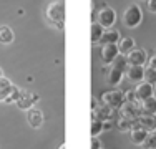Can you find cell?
Wrapping results in <instances>:
<instances>
[{
  "mask_svg": "<svg viewBox=\"0 0 156 149\" xmlns=\"http://www.w3.org/2000/svg\"><path fill=\"white\" fill-rule=\"evenodd\" d=\"M45 18L48 23L55 25L58 30L65 28V18H66V9L63 0H53L45 9Z\"/></svg>",
  "mask_w": 156,
  "mask_h": 149,
  "instance_id": "1",
  "label": "cell"
},
{
  "mask_svg": "<svg viewBox=\"0 0 156 149\" xmlns=\"http://www.w3.org/2000/svg\"><path fill=\"white\" fill-rule=\"evenodd\" d=\"M143 22V10L140 5L131 3L123 13V23L126 28H138Z\"/></svg>",
  "mask_w": 156,
  "mask_h": 149,
  "instance_id": "2",
  "label": "cell"
},
{
  "mask_svg": "<svg viewBox=\"0 0 156 149\" xmlns=\"http://www.w3.org/2000/svg\"><path fill=\"white\" fill-rule=\"evenodd\" d=\"M101 103L106 104V106H110L111 109H120V108L126 103L125 91H121V89H110V91H105L101 95Z\"/></svg>",
  "mask_w": 156,
  "mask_h": 149,
  "instance_id": "3",
  "label": "cell"
},
{
  "mask_svg": "<svg viewBox=\"0 0 156 149\" xmlns=\"http://www.w3.org/2000/svg\"><path fill=\"white\" fill-rule=\"evenodd\" d=\"M40 101V96L35 95L33 91H28V89H22L20 98L17 99V106L18 109L22 111H28L30 108H33V104Z\"/></svg>",
  "mask_w": 156,
  "mask_h": 149,
  "instance_id": "4",
  "label": "cell"
},
{
  "mask_svg": "<svg viewBox=\"0 0 156 149\" xmlns=\"http://www.w3.org/2000/svg\"><path fill=\"white\" fill-rule=\"evenodd\" d=\"M115 22H116V12L111 7L105 5L101 10L98 12V23L103 28H113Z\"/></svg>",
  "mask_w": 156,
  "mask_h": 149,
  "instance_id": "5",
  "label": "cell"
},
{
  "mask_svg": "<svg viewBox=\"0 0 156 149\" xmlns=\"http://www.w3.org/2000/svg\"><path fill=\"white\" fill-rule=\"evenodd\" d=\"M126 60H128V65H136V66H144L148 63V51L141 50V48H135L131 50L128 55H126Z\"/></svg>",
  "mask_w": 156,
  "mask_h": 149,
  "instance_id": "6",
  "label": "cell"
},
{
  "mask_svg": "<svg viewBox=\"0 0 156 149\" xmlns=\"http://www.w3.org/2000/svg\"><path fill=\"white\" fill-rule=\"evenodd\" d=\"M135 95H136V99L141 103L148 98H153L154 96V85L148 83V81H141L138 83V86L135 88Z\"/></svg>",
  "mask_w": 156,
  "mask_h": 149,
  "instance_id": "7",
  "label": "cell"
},
{
  "mask_svg": "<svg viewBox=\"0 0 156 149\" xmlns=\"http://www.w3.org/2000/svg\"><path fill=\"white\" fill-rule=\"evenodd\" d=\"M120 113L123 118H128V119H138L141 116V108H140V103H129L126 101L123 106L120 108Z\"/></svg>",
  "mask_w": 156,
  "mask_h": 149,
  "instance_id": "8",
  "label": "cell"
},
{
  "mask_svg": "<svg viewBox=\"0 0 156 149\" xmlns=\"http://www.w3.org/2000/svg\"><path fill=\"white\" fill-rule=\"evenodd\" d=\"M118 55H120L118 45H101V60L105 65H111Z\"/></svg>",
  "mask_w": 156,
  "mask_h": 149,
  "instance_id": "9",
  "label": "cell"
},
{
  "mask_svg": "<svg viewBox=\"0 0 156 149\" xmlns=\"http://www.w3.org/2000/svg\"><path fill=\"white\" fill-rule=\"evenodd\" d=\"M125 74H126V78H128L131 83H141V81L144 80V66L128 65Z\"/></svg>",
  "mask_w": 156,
  "mask_h": 149,
  "instance_id": "10",
  "label": "cell"
},
{
  "mask_svg": "<svg viewBox=\"0 0 156 149\" xmlns=\"http://www.w3.org/2000/svg\"><path fill=\"white\" fill-rule=\"evenodd\" d=\"M27 121H28V124H30L33 129L42 128V124H43L42 109H38V108H30V109L27 111Z\"/></svg>",
  "mask_w": 156,
  "mask_h": 149,
  "instance_id": "11",
  "label": "cell"
},
{
  "mask_svg": "<svg viewBox=\"0 0 156 149\" xmlns=\"http://www.w3.org/2000/svg\"><path fill=\"white\" fill-rule=\"evenodd\" d=\"M120 40H121L120 30H116V28H105L100 43H101V45H118Z\"/></svg>",
  "mask_w": 156,
  "mask_h": 149,
  "instance_id": "12",
  "label": "cell"
},
{
  "mask_svg": "<svg viewBox=\"0 0 156 149\" xmlns=\"http://www.w3.org/2000/svg\"><path fill=\"white\" fill-rule=\"evenodd\" d=\"M140 128L146 129L148 133H154L156 131V114H141L136 119Z\"/></svg>",
  "mask_w": 156,
  "mask_h": 149,
  "instance_id": "13",
  "label": "cell"
},
{
  "mask_svg": "<svg viewBox=\"0 0 156 149\" xmlns=\"http://www.w3.org/2000/svg\"><path fill=\"white\" fill-rule=\"evenodd\" d=\"M111 114H113V109L106 104H100L95 111H91V119H100V121H108L111 119Z\"/></svg>",
  "mask_w": 156,
  "mask_h": 149,
  "instance_id": "14",
  "label": "cell"
},
{
  "mask_svg": "<svg viewBox=\"0 0 156 149\" xmlns=\"http://www.w3.org/2000/svg\"><path fill=\"white\" fill-rule=\"evenodd\" d=\"M129 133H131V143H133V144H136V146H141V144H144L146 137L150 136V133H148L146 129L140 128V126L133 128Z\"/></svg>",
  "mask_w": 156,
  "mask_h": 149,
  "instance_id": "15",
  "label": "cell"
},
{
  "mask_svg": "<svg viewBox=\"0 0 156 149\" xmlns=\"http://www.w3.org/2000/svg\"><path fill=\"white\" fill-rule=\"evenodd\" d=\"M15 40V33L9 25H0V43L2 45H10Z\"/></svg>",
  "mask_w": 156,
  "mask_h": 149,
  "instance_id": "16",
  "label": "cell"
},
{
  "mask_svg": "<svg viewBox=\"0 0 156 149\" xmlns=\"http://www.w3.org/2000/svg\"><path fill=\"white\" fill-rule=\"evenodd\" d=\"M136 48V43H135V38H129V36H125L118 42V50H120L121 55H128L131 50Z\"/></svg>",
  "mask_w": 156,
  "mask_h": 149,
  "instance_id": "17",
  "label": "cell"
},
{
  "mask_svg": "<svg viewBox=\"0 0 156 149\" xmlns=\"http://www.w3.org/2000/svg\"><path fill=\"white\" fill-rule=\"evenodd\" d=\"M12 88H13V83L9 80V78H5V76L0 78V101H2V103L9 98Z\"/></svg>",
  "mask_w": 156,
  "mask_h": 149,
  "instance_id": "18",
  "label": "cell"
},
{
  "mask_svg": "<svg viewBox=\"0 0 156 149\" xmlns=\"http://www.w3.org/2000/svg\"><path fill=\"white\" fill-rule=\"evenodd\" d=\"M141 114H156V98H148L140 103Z\"/></svg>",
  "mask_w": 156,
  "mask_h": 149,
  "instance_id": "19",
  "label": "cell"
},
{
  "mask_svg": "<svg viewBox=\"0 0 156 149\" xmlns=\"http://www.w3.org/2000/svg\"><path fill=\"white\" fill-rule=\"evenodd\" d=\"M125 76V71H121V70H116L111 66L110 73H108V83L111 85V86H118V85L121 83V80H123Z\"/></svg>",
  "mask_w": 156,
  "mask_h": 149,
  "instance_id": "20",
  "label": "cell"
},
{
  "mask_svg": "<svg viewBox=\"0 0 156 149\" xmlns=\"http://www.w3.org/2000/svg\"><path fill=\"white\" fill-rule=\"evenodd\" d=\"M136 126H138L136 119H128V118H123V116H121V119L118 121V131L128 133V131H131L133 128H136Z\"/></svg>",
  "mask_w": 156,
  "mask_h": 149,
  "instance_id": "21",
  "label": "cell"
},
{
  "mask_svg": "<svg viewBox=\"0 0 156 149\" xmlns=\"http://www.w3.org/2000/svg\"><path fill=\"white\" fill-rule=\"evenodd\" d=\"M103 32H105V28H103L98 22H93V23H91V45H98L100 43Z\"/></svg>",
  "mask_w": 156,
  "mask_h": 149,
  "instance_id": "22",
  "label": "cell"
},
{
  "mask_svg": "<svg viewBox=\"0 0 156 149\" xmlns=\"http://www.w3.org/2000/svg\"><path fill=\"white\" fill-rule=\"evenodd\" d=\"M111 66L116 70H121V71H126V68H128V60H126V55H118L116 58H115V61L111 63Z\"/></svg>",
  "mask_w": 156,
  "mask_h": 149,
  "instance_id": "23",
  "label": "cell"
},
{
  "mask_svg": "<svg viewBox=\"0 0 156 149\" xmlns=\"http://www.w3.org/2000/svg\"><path fill=\"white\" fill-rule=\"evenodd\" d=\"M101 133H103V121H100V119H93V121H91V128H90L91 137H98Z\"/></svg>",
  "mask_w": 156,
  "mask_h": 149,
  "instance_id": "24",
  "label": "cell"
},
{
  "mask_svg": "<svg viewBox=\"0 0 156 149\" xmlns=\"http://www.w3.org/2000/svg\"><path fill=\"white\" fill-rule=\"evenodd\" d=\"M20 95H22V89L18 88L17 85H13V88H12V91H10L9 98H7L3 103H7V104H10V103H17V99L20 98Z\"/></svg>",
  "mask_w": 156,
  "mask_h": 149,
  "instance_id": "25",
  "label": "cell"
},
{
  "mask_svg": "<svg viewBox=\"0 0 156 149\" xmlns=\"http://www.w3.org/2000/svg\"><path fill=\"white\" fill-rule=\"evenodd\" d=\"M144 81H148V83L151 85H156V70L154 68H144Z\"/></svg>",
  "mask_w": 156,
  "mask_h": 149,
  "instance_id": "26",
  "label": "cell"
},
{
  "mask_svg": "<svg viewBox=\"0 0 156 149\" xmlns=\"http://www.w3.org/2000/svg\"><path fill=\"white\" fill-rule=\"evenodd\" d=\"M144 149H156V134H150L144 141Z\"/></svg>",
  "mask_w": 156,
  "mask_h": 149,
  "instance_id": "27",
  "label": "cell"
},
{
  "mask_svg": "<svg viewBox=\"0 0 156 149\" xmlns=\"http://www.w3.org/2000/svg\"><path fill=\"white\" fill-rule=\"evenodd\" d=\"M125 96H126V101H129V103H136L138 99H136V95H135V89H129V91H125ZM140 103V101H138Z\"/></svg>",
  "mask_w": 156,
  "mask_h": 149,
  "instance_id": "28",
  "label": "cell"
},
{
  "mask_svg": "<svg viewBox=\"0 0 156 149\" xmlns=\"http://www.w3.org/2000/svg\"><path fill=\"white\" fill-rule=\"evenodd\" d=\"M148 10L151 13H156V0H148Z\"/></svg>",
  "mask_w": 156,
  "mask_h": 149,
  "instance_id": "29",
  "label": "cell"
},
{
  "mask_svg": "<svg viewBox=\"0 0 156 149\" xmlns=\"http://www.w3.org/2000/svg\"><path fill=\"white\" fill-rule=\"evenodd\" d=\"M101 147V144H100L98 137H91V149H100Z\"/></svg>",
  "mask_w": 156,
  "mask_h": 149,
  "instance_id": "30",
  "label": "cell"
},
{
  "mask_svg": "<svg viewBox=\"0 0 156 149\" xmlns=\"http://www.w3.org/2000/svg\"><path fill=\"white\" fill-rule=\"evenodd\" d=\"M148 66H150V68H154V70H156V55L148 60Z\"/></svg>",
  "mask_w": 156,
  "mask_h": 149,
  "instance_id": "31",
  "label": "cell"
},
{
  "mask_svg": "<svg viewBox=\"0 0 156 149\" xmlns=\"http://www.w3.org/2000/svg\"><path fill=\"white\" fill-rule=\"evenodd\" d=\"M98 106L100 104H98V101H96V98H91V111H95Z\"/></svg>",
  "mask_w": 156,
  "mask_h": 149,
  "instance_id": "32",
  "label": "cell"
},
{
  "mask_svg": "<svg viewBox=\"0 0 156 149\" xmlns=\"http://www.w3.org/2000/svg\"><path fill=\"white\" fill-rule=\"evenodd\" d=\"M58 149H66V144H65V143L60 144V147H58Z\"/></svg>",
  "mask_w": 156,
  "mask_h": 149,
  "instance_id": "33",
  "label": "cell"
},
{
  "mask_svg": "<svg viewBox=\"0 0 156 149\" xmlns=\"http://www.w3.org/2000/svg\"><path fill=\"white\" fill-rule=\"evenodd\" d=\"M0 78H3V73H2V70H0Z\"/></svg>",
  "mask_w": 156,
  "mask_h": 149,
  "instance_id": "34",
  "label": "cell"
},
{
  "mask_svg": "<svg viewBox=\"0 0 156 149\" xmlns=\"http://www.w3.org/2000/svg\"><path fill=\"white\" fill-rule=\"evenodd\" d=\"M154 93H156V85H154Z\"/></svg>",
  "mask_w": 156,
  "mask_h": 149,
  "instance_id": "35",
  "label": "cell"
},
{
  "mask_svg": "<svg viewBox=\"0 0 156 149\" xmlns=\"http://www.w3.org/2000/svg\"><path fill=\"white\" fill-rule=\"evenodd\" d=\"M100 149H103V147H100Z\"/></svg>",
  "mask_w": 156,
  "mask_h": 149,
  "instance_id": "36",
  "label": "cell"
}]
</instances>
